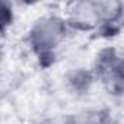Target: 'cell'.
I'll list each match as a JSON object with an SVG mask.
<instances>
[{"label":"cell","mask_w":124,"mask_h":124,"mask_svg":"<svg viewBox=\"0 0 124 124\" xmlns=\"http://www.w3.org/2000/svg\"><path fill=\"white\" fill-rule=\"evenodd\" d=\"M64 37H66L64 22L58 18L48 16L38 21L32 26L29 34V41L31 45L38 53H48L63 41Z\"/></svg>","instance_id":"6da1fadb"},{"label":"cell","mask_w":124,"mask_h":124,"mask_svg":"<svg viewBox=\"0 0 124 124\" xmlns=\"http://www.w3.org/2000/svg\"><path fill=\"white\" fill-rule=\"evenodd\" d=\"M67 124H101V120L93 112H82L79 115H75Z\"/></svg>","instance_id":"7a4b0ae2"},{"label":"cell","mask_w":124,"mask_h":124,"mask_svg":"<svg viewBox=\"0 0 124 124\" xmlns=\"http://www.w3.org/2000/svg\"><path fill=\"white\" fill-rule=\"evenodd\" d=\"M10 21V8L6 3H0V29L6 26Z\"/></svg>","instance_id":"3957f363"}]
</instances>
